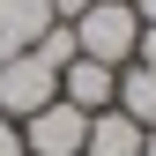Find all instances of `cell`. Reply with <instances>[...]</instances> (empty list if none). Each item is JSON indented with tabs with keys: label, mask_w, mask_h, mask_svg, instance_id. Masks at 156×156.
I'll return each instance as SVG.
<instances>
[{
	"label": "cell",
	"mask_w": 156,
	"mask_h": 156,
	"mask_svg": "<svg viewBox=\"0 0 156 156\" xmlns=\"http://www.w3.org/2000/svg\"><path fill=\"white\" fill-rule=\"evenodd\" d=\"M60 97V67H45L37 52H0V119L23 126L30 112H45Z\"/></svg>",
	"instance_id": "7a4b0ae2"
},
{
	"label": "cell",
	"mask_w": 156,
	"mask_h": 156,
	"mask_svg": "<svg viewBox=\"0 0 156 156\" xmlns=\"http://www.w3.org/2000/svg\"><path fill=\"white\" fill-rule=\"evenodd\" d=\"M112 104H119L134 126H156V67L126 60V67H119V97H112Z\"/></svg>",
	"instance_id": "52a82bcc"
},
{
	"label": "cell",
	"mask_w": 156,
	"mask_h": 156,
	"mask_svg": "<svg viewBox=\"0 0 156 156\" xmlns=\"http://www.w3.org/2000/svg\"><path fill=\"white\" fill-rule=\"evenodd\" d=\"M60 97H67L74 112H112V97H119V67L82 60V52H74V60L60 67Z\"/></svg>",
	"instance_id": "277c9868"
},
{
	"label": "cell",
	"mask_w": 156,
	"mask_h": 156,
	"mask_svg": "<svg viewBox=\"0 0 156 156\" xmlns=\"http://www.w3.org/2000/svg\"><path fill=\"white\" fill-rule=\"evenodd\" d=\"M141 156H156V126H141Z\"/></svg>",
	"instance_id": "4fadbf2b"
},
{
	"label": "cell",
	"mask_w": 156,
	"mask_h": 156,
	"mask_svg": "<svg viewBox=\"0 0 156 156\" xmlns=\"http://www.w3.org/2000/svg\"><path fill=\"white\" fill-rule=\"evenodd\" d=\"M23 149L30 156H82L89 149V112H74L67 97H52L45 112L23 119Z\"/></svg>",
	"instance_id": "3957f363"
},
{
	"label": "cell",
	"mask_w": 156,
	"mask_h": 156,
	"mask_svg": "<svg viewBox=\"0 0 156 156\" xmlns=\"http://www.w3.org/2000/svg\"><path fill=\"white\" fill-rule=\"evenodd\" d=\"M134 15H141V23H156V0H134Z\"/></svg>",
	"instance_id": "7c38bea8"
},
{
	"label": "cell",
	"mask_w": 156,
	"mask_h": 156,
	"mask_svg": "<svg viewBox=\"0 0 156 156\" xmlns=\"http://www.w3.org/2000/svg\"><path fill=\"white\" fill-rule=\"evenodd\" d=\"M82 8H89V0H52V15H60V23H74Z\"/></svg>",
	"instance_id": "8fae6325"
},
{
	"label": "cell",
	"mask_w": 156,
	"mask_h": 156,
	"mask_svg": "<svg viewBox=\"0 0 156 156\" xmlns=\"http://www.w3.org/2000/svg\"><path fill=\"white\" fill-rule=\"evenodd\" d=\"M134 60H141V67H156V23H141V37H134Z\"/></svg>",
	"instance_id": "30bf717a"
},
{
	"label": "cell",
	"mask_w": 156,
	"mask_h": 156,
	"mask_svg": "<svg viewBox=\"0 0 156 156\" xmlns=\"http://www.w3.org/2000/svg\"><path fill=\"white\" fill-rule=\"evenodd\" d=\"M30 52H37V60H45V67H67V60H74V23H52V30L37 37Z\"/></svg>",
	"instance_id": "ba28073f"
},
{
	"label": "cell",
	"mask_w": 156,
	"mask_h": 156,
	"mask_svg": "<svg viewBox=\"0 0 156 156\" xmlns=\"http://www.w3.org/2000/svg\"><path fill=\"white\" fill-rule=\"evenodd\" d=\"M134 37H141L134 0H89V8L74 15V52H82V60L126 67V60H134Z\"/></svg>",
	"instance_id": "6da1fadb"
},
{
	"label": "cell",
	"mask_w": 156,
	"mask_h": 156,
	"mask_svg": "<svg viewBox=\"0 0 156 156\" xmlns=\"http://www.w3.org/2000/svg\"><path fill=\"white\" fill-rule=\"evenodd\" d=\"M0 156H30V149H23V126H15V119H0Z\"/></svg>",
	"instance_id": "9c48e42d"
},
{
	"label": "cell",
	"mask_w": 156,
	"mask_h": 156,
	"mask_svg": "<svg viewBox=\"0 0 156 156\" xmlns=\"http://www.w3.org/2000/svg\"><path fill=\"white\" fill-rule=\"evenodd\" d=\"M52 23V0H0V52H30Z\"/></svg>",
	"instance_id": "5b68a950"
},
{
	"label": "cell",
	"mask_w": 156,
	"mask_h": 156,
	"mask_svg": "<svg viewBox=\"0 0 156 156\" xmlns=\"http://www.w3.org/2000/svg\"><path fill=\"white\" fill-rule=\"evenodd\" d=\"M82 156H141V126H134L119 104H112V112H89V149Z\"/></svg>",
	"instance_id": "8992f818"
}]
</instances>
